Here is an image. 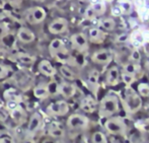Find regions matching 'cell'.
Here are the masks:
<instances>
[{
    "instance_id": "1",
    "label": "cell",
    "mask_w": 149,
    "mask_h": 143,
    "mask_svg": "<svg viewBox=\"0 0 149 143\" xmlns=\"http://www.w3.org/2000/svg\"><path fill=\"white\" fill-rule=\"evenodd\" d=\"M121 102L128 114H135L142 108V98L131 85H127L122 91Z\"/></svg>"
},
{
    "instance_id": "2",
    "label": "cell",
    "mask_w": 149,
    "mask_h": 143,
    "mask_svg": "<svg viewBox=\"0 0 149 143\" xmlns=\"http://www.w3.org/2000/svg\"><path fill=\"white\" fill-rule=\"evenodd\" d=\"M120 111V98L116 94L108 93L100 100L98 112L102 118H109Z\"/></svg>"
},
{
    "instance_id": "3",
    "label": "cell",
    "mask_w": 149,
    "mask_h": 143,
    "mask_svg": "<svg viewBox=\"0 0 149 143\" xmlns=\"http://www.w3.org/2000/svg\"><path fill=\"white\" fill-rule=\"evenodd\" d=\"M106 130L113 135H123L127 130L125 121L120 117H109L104 124Z\"/></svg>"
},
{
    "instance_id": "4",
    "label": "cell",
    "mask_w": 149,
    "mask_h": 143,
    "mask_svg": "<svg viewBox=\"0 0 149 143\" xmlns=\"http://www.w3.org/2000/svg\"><path fill=\"white\" fill-rule=\"evenodd\" d=\"M89 126V119L84 115L73 114L67 120V127L71 130H85Z\"/></svg>"
},
{
    "instance_id": "5",
    "label": "cell",
    "mask_w": 149,
    "mask_h": 143,
    "mask_svg": "<svg viewBox=\"0 0 149 143\" xmlns=\"http://www.w3.org/2000/svg\"><path fill=\"white\" fill-rule=\"evenodd\" d=\"M46 16H47V12L45 8L42 6H35L26 11V20L31 24H39L46 20Z\"/></svg>"
},
{
    "instance_id": "6",
    "label": "cell",
    "mask_w": 149,
    "mask_h": 143,
    "mask_svg": "<svg viewBox=\"0 0 149 143\" xmlns=\"http://www.w3.org/2000/svg\"><path fill=\"white\" fill-rule=\"evenodd\" d=\"M69 110H70V107L66 100H57V102L51 103L50 105H48L46 109L48 114L53 117H62L67 115L69 113Z\"/></svg>"
},
{
    "instance_id": "7",
    "label": "cell",
    "mask_w": 149,
    "mask_h": 143,
    "mask_svg": "<svg viewBox=\"0 0 149 143\" xmlns=\"http://www.w3.org/2000/svg\"><path fill=\"white\" fill-rule=\"evenodd\" d=\"M70 41L73 49H75L77 52L83 53L88 49V38L83 33H76L72 35Z\"/></svg>"
},
{
    "instance_id": "8",
    "label": "cell",
    "mask_w": 149,
    "mask_h": 143,
    "mask_svg": "<svg viewBox=\"0 0 149 143\" xmlns=\"http://www.w3.org/2000/svg\"><path fill=\"white\" fill-rule=\"evenodd\" d=\"M68 27L69 24L66 18L58 17L50 22L48 26V31L52 35H61V33H64L65 31H67Z\"/></svg>"
},
{
    "instance_id": "9",
    "label": "cell",
    "mask_w": 149,
    "mask_h": 143,
    "mask_svg": "<svg viewBox=\"0 0 149 143\" xmlns=\"http://www.w3.org/2000/svg\"><path fill=\"white\" fill-rule=\"evenodd\" d=\"M91 60L92 62L96 63V64H108V63L112 62L113 54L110 50L100 49L92 54Z\"/></svg>"
},
{
    "instance_id": "10",
    "label": "cell",
    "mask_w": 149,
    "mask_h": 143,
    "mask_svg": "<svg viewBox=\"0 0 149 143\" xmlns=\"http://www.w3.org/2000/svg\"><path fill=\"white\" fill-rule=\"evenodd\" d=\"M43 127V116L40 113L36 112L31 115L30 121H29L28 125V131L31 134H35L38 131L41 130V128Z\"/></svg>"
},
{
    "instance_id": "11",
    "label": "cell",
    "mask_w": 149,
    "mask_h": 143,
    "mask_svg": "<svg viewBox=\"0 0 149 143\" xmlns=\"http://www.w3.org/2000/svg\"><path fill=\"white\" fill-rule=\"evenodd\" d=\"M16 39L22 44H31L35 42L36 35L29 28L22 27L20 29H18L17 33H16Z\"/></svg>"
},
{
    "instance_id": "12",
    "label": "cell",
    "mask_w": 149,
    "mask_h": 143,
    "mask_svg": "<svg viewBox=\"0 0 149 143\" xmlns=\"http://www.w3.org/2000/svg\"><path fill=\"white\" fill-rule=\"evenodd\" d=\"M76 85L73 83L63 81L59 83V89H58V94H61L65 98H71L76 93Z\"/></svg>"
},
{
    "instance_id": "13",
    "label": "cell",
    "mask_w": 149,
    "mask_h": 143,
    "mask_svg": "<svg viewBox=\"0 0 149 143\" xmlns=\"http://www.w3.org/2000/svg\"><path fill=\"white\" fill-rule=\"evenodd\" d=\"M38 69H39L41 74L47 77H54L57 73L56 68L49 60H42L38 65Z\"/></svg>"
},
{
    "instance_id": "14",
    "label": "cell",
    "mask_w": 149,
    "mask_h": 143,
    "mask_svg": "<svg viewBox=\"0 0 149 143\" xmlns=\"http://www.w3.org/2000/svg\"><path fill=\"white\" fill-rule=\"evenodd\" d=\"M53 58H55L59 63L65 65H75V60L71 56V54L69 53V51L66 49V47H64L63 49H61L60 51H58L55 55L53 56Z\"/></svg>"
},
{
    "instance_id": "15",
    "label": "cell",
    "mask_w": 149,
    "mask_h": 143,
    "mask_svg": "<svg viewBox=\"0 0 149 143\" xmlns=\"http://www.w3.org/2000/svg\"><path fill=\"white\" fill-rule=\"evenodd\" d=\"M80 109L85 113H93L97 109V102L91 96H86L80 100Z\"/></svg>"
},
{
    "instance_id": "16",
    "label": "cell",
    "mask_w": 149,
    "mask_h": 143,
    "mask_svg": "<svg viewBox=\"0 0 149 143\" xmlns=\"http://www.w3.org/2000/svg\"><path fill=\"white\" fill-rule=\"evenodd\" d=\"M120 79H121V73H120L119 68L117 66L111 67L106 75L107 83L111 86H116L120 83Z\"/></svg>"
},
{
    "instance_id": "17",
    "label": "cell",
    "mask_w": 149,
    "mask_h": 143,
    "mask_svg": "<svg viewBox=\"0 0 149 143\" xmlns=\"http://www.w3.org/2000/svg\"><path fill=\"white\" fill-rule=\"evenodd\" d=\"M9 117L11 118L16 124H22V122L26 120V112H24V109L20 107V104H19V105H16L14 108L10 109Z\"/></svg>"
},
{
    "instance_id": "18",
    "label": "cell",
    "mask_w": 149,
    "mask_h": 143,
    "mask_svg": "<svg viewBox=\"0 0 149 143\" xmlns=\"http://www.w3.org/2000/svg\"><path fill=\"white\" fill-rule=\"evenodd\" d=\"M3 98L6 103H15L20 104L22 102V96L15 89V88H7L3 92Z\"/></svg>"
},
{
    "instance_id": "19",
    "label": "cell",
    "mask_w": 149,
    "mask_h": 143,
    "mask_svg": "<svg viewBox=\"0 0 149 143\" xmlns=\"http://www.w3.org/2000/svg\"><path fill=\"white\" fill-rule=\"evenodd\" d=\"M129 41L135 48H139L145 44V40L143 37V29H138L132 31L131 35H129Z\"/></svg>"
},
{
    "instance_id": "20",
    "label": "cell",
    "mask_w": 149,
    "mask_h": 143,
    "mask_svg": "<svg viewBox=\"0 0 149 143\" xmlns=\"http://www.w3.org/2000/svg\"><path fill=\"white\" fill-rule=\"evenodd\" d=\"M12 60L18 64L28 66V65H33L36 62V57L28 53H17L12 57Z\"/></svg>"
},
{
    "instance_id": "21",
    "label": "cell",
    "mask_w": 149,
    "mask_h": 143,
    "mask_svg": "<svg viewBox=\"0 0 149 143\" xmlns=\"http://www.w3.org/2000/svg\"><path fill=\"white\" fill-rule=\"evenodd\" d=\"M48 134L49 136L53 138H62L65 136V129L60 123L54 122L50 125L49 130H48Z\"/></svg>"
},
{
    "instance_id": "22",
    "label": "cell",
    "mask_w": 149,
    "mask_h": 143,
    "mask_svg": "<svg viewBox=\"0 0 149 143\" xmlns=\"http://www.w3.org/2000/svg\"><path fill=\"white\" fill-rule=\"evenodd\" d=\"M104 33L98 28H91L88 31V39L92 43H102L104 40Z\"/></svg>"
},
{
    "instance_id": "23",
    "label": "cell",
    "mask_w": 149,
    "mask_h": 143,
    "mask_svg": "<svg viewBox=\"0 0 149 143\" xmlns=\"http://www.w3.org/2000/svg\"><path fill=\"white\" fill-rule=\"evenodd\" d=\"M33 96L38 100H46L50 96L49 90L47 88V85H37L33 88Z\"/></svg>"
},
{
    "instance_id": "24",
    "label": "cell",
    "mask_w": 149,
    "mask_h": 143,
    "mask_svg": "<svg viewBox=\"0 0 149 143\" xmlns=\"http://www.w3.org/2000/svg\"><path fill=\"white\" fill-rule=\"evenodd\" d=\"M59 71H60V74L64 77L65 79L69 81H73L76 79V74L73 72V70L68 66V65H61L60 68H59Z\"/></svg>"
},
{
    "instance_id": "25",
    "label": "cell",
    "mask_w": 149,
    "mask_h": 143,
    "mask_svg": "<svg viewBox=\"0 0 149 143\" xmlns=\"http://www.w3.org/2000/svg\"><path fill=\"white\" fill-rule=\"evenodd\" d=\"M65 47L64 45V42L62 41L61 39H54L52 40V42L50 43L49 45V52L50 54H51V56L53 57L54 55H55L56 53H57L58 51H60L61 49H63V48Z\"/></svg>"
},
{
    "instance_id": "26",
    "label": "cell",
    "mask_w": 149,
    "mask_h": 143,
    "mask_svg": "<svg viewBox=\"0 0 149 143\" xmlns=\"http://www.w3.org/2000/svg\"><path fill=\"white\" fill-rule=\"evenodd\" d=\"M118 4L122 9V12L125 15H130L133 11V2L131 0H118Z\"/></svg>"
},
{
    "instance_id": "27",
    "label": "cell",
    "mask_w": 149,
    "mask_h": 143,
    "mask_svg": "<svg viewBox=\"0 0 149 143\" xmlns=\"http://www.w3.org/2000/svg\"><path fill=\"white\" fill-rule=\"evenodd\" d=\"M87 81H88L89 85H91L92 87H98V82H100V72L97 69H91L90 72L88 73L87 76Z\"/></svg>"
},
{
    "instance_id": "28",
    "label": "cell",
    "mask_w": 149,
    "mask_h": 143,
    "mask_svg": "<svg viewBox=\"0 0 149 143\" xmlns=\"http://www.w3.org/2000/svg\"><path fill=\"white\" fill-rule=\"evenodd\" d=\"M92 9L94 10L96 15H104L107 11V2L104 0H100L94 3H90Z\"/></svg>"
},
{
    "instance_id": "29",
    "label": "cell",
    "mask_w": 149,
    "mask_h": 143,
    "mask_svg": "<svg viewBox=\"0 0 149 143\" xmlns=\"http://www.w3.org/2000/svg\"><path fill=\"white\" fill-rule=\"evenodd\" d=\"M100 24L104 31H114L115 28H116V22L111 17H106L104 20H102Z\"/></svg>"
},
{
    "instance_id": "30",
    "label": "cell",
    "mask_w": 149,
    "mask_h": 143,
    "mask_svg": "<svg viewBox=\"0 0 149 143\" xmlns=\"http://www.w3.org/2000/svg\"><path fill=\"white\" fill-rule=\"evenodd\" d=\"M140 71V66L138 63L136 62H131L127 63V64L124 66V72L130 73V74L137 75V73Z\"/></svg>"
},
{
    "instance_id": "31",
    "label": "cell",
    "mask_w": 149,
    "mask_h": 143,
    "mask_svg": "<svg viewBox=\"0 0 149 143\" xmlns=\"http://www.w3.org/2000/svg\"><path fill=\"white\" fill-rule=\"evenodd\" d=\"M137 91L141 98H148L149 96V84L146 82H141L138 84Z\"/></svg>"
},
{
    "instance_id": "32",
    "label": "cell",
    "mask_w": 149,
    "mask_h": 143,
    "mask_svg": "<svg viewBox=\"0 0 149 143\" xmlns=\"http://www.w3.org/2000/svg\"><path fill=\"white\" fill-rule=\"evenodd\" d=\"M121 79L126 85H132L137 78H136V75L130 74V73L127 72H123L121 74Z\"/></svg>"
},
{
    "instance_id": "33",
    "label": "cell",
    "mask_w": 149,
    "mask_h": 143,
    "mask_svg": "<svg viewBox=\"0 0 149 143\" xmlns=\"http://www.w3.org/2000/svg\"><path fill=\"white\" fill-rule=\"evenodd\" d=\"M91 141L94 143H107L108 139H107L106 135H104L102 132H94L91 136Z\"/></svg>"
},
{
    "instance_id": "34",
    "label": "cell",
    "mask_w": 149,
    "mask_h": 143,
    "mask_svg": "<svg viewBox=\"0 0 149 143\" xmlns=\"http://www.w3.org/2000/svg\"><path fill=\"white\" fill-rule=\"evenodd\" d=\"M10 72H11V68L9 66L0 63V79H5L6 77L9 76Z\"/></svg>"
},
{
    "instance_id": "35",
    "label": "cell",
    "mask_w": 149,
    "mask_h": 143,
    "mask_svg": "<svg viewBox=\"0 0 149 143\" xmlns=\"http://www.w3.org/2000/svg\"><path fill=\"white\" fill-rule=\"evenodd\" d=\"M9 118V110L3 104H0V122H5Z\"/></svg>"
},
{
    "instance_id": "36",
    "label": "cell",
    "mask_w": 149,
    "mask_h": 143,
    "mask_svg": "<svg viewBox=\"0 0 149 143\" xmlns=\"http://www.w3.org/2000/svg\"><path fill=\"white\" fill-rule=\"evenodd\" d=\"M15 141L13 135L7 133V132H1L0 133V142L1 143H12Z\"/></svg>"
},
{
    "instance_id": "37",
    "label": "cell",
    "mask_w": 149,
    "mask_h": 143,
    "mask_svg": "<svg viewBox=\"0 0 149 143\" xmlns=\"http://www.w3.org/2000/svg\"><path fill=\"white\" fill-rule=\"evenodd\" d=\"M47 88L49 90L50 96L51 94H58V89H59V83L56 81H50L47 84Z\"/></svg>"
},
{
    "instance_id": "38",
    "label": "cell",
    "mask_w": 149,
    "mask_h": 143,
    "mask_svg": "<svg viewBox=\"0 0 149 143\" xmlns=\"http://www.w3.org/2000/svg\"><path fill=\"white\" fill-rule=\"evenodd\" d=\"M8 33H9V24L5 22H0V40H2Z\"/></svg>"
},
{
    "instance_id": "39",
    "label": "cell",
    "mask_w": 149,
    "mask_h": 143,
    "mask_svg": "<svg viewBox=\"0 0 149 143\" xmlns=\"http://www.w3.org/2000/svg\"><path fill=\"white\" fill-rule=\"evenodd\" d=\"M130 59H131L133 62H136V63H139L140 61H141V54H140L139 50H138L137 48H135V49L131 52Z\"/></svg>"
},
{
    "instance_id": "40",
    "label": "cell",
    "mask_w": 149,
    "mask_h": 143,
    "mask_svg": "<svg viewBox=\"0 0 149 143\" xmlns=\"http://www.w3.org/2000/svg\"><path fill=\"white\" fill-rule=\"evenodd\" d=\"M84 16L87 18V20H94V18L96 17V14H95V12H94V10L92 9V7H91V5H89L88 7L85 9V12H84Z\"/></svg>"
},
{
    "instance_id": "41",
    "label": "cell",
    "mask_w": 149,
    "mask_h": 143,
    "mask_svg": "<svg viewBox=\"0 0 149 143\" xmlns=\"http://www.w3.org/2000/svg\"><path fill=\"white\" fill-rule=\"evenodd\" d=\"M111 13H112V15L115 16V17H119V16H121L122 14H123V12H122V9H121V7H120L119 4L113 5L112 7H111Z\"/></svg>"
},
{
    "instance_id": "42",
    "label": "cell",
    "mask_w": 149,
    "mask_h": 143,
    "mask_svg": "<svg viewBox=\"0 0 149 143\" xmlns=\"http://www.w3.org/2000/svg\"><path fill=\"white\" fill-rule=\"evenodd\" d=\"M129 41V35L126 33H121V35L117 36L116 38V42L117 43H126V42Z\"/></svg>"
},
{
    "instance_id": "43",
    "label": "cell",
    "mask_w": 149,
    "mask_h": 143,
    "mask_svg": "<svg viewBox=\"0 0 149 143\" xmlns=\"http://www.w3.org/2000/svg\"><path fill=\"white\" fill-rule=\"evenodd\" d=\"M143 37L145 40V43H149V29H143Z\"/></svg>"
},
{
    "instance_id": "44",
    "label": "cell",
    "mask_w": 149,
    "mask_h": 143,
    "mask_svg": "<svg viewBox=\"0 0 149 143\" xmlns=\"http://www.w3.org/2000/svg\"><path fill=\"white\" fill-rule=\"evenodd\" d=\"M144 7L149 12V0H144Z\"/></svg>"
},
{
    "instance_id": "45",
    "label": "cell",
    "mask_w": 149,
    "mask_h": 143,
    "mask_svg": "<svg viewBox=\"0 0 149 143\" xmlns=\"http://www.w3.org/2000/svg\"><path fill=\"white\" fill-rule=\"evenodd\" d=\"M145 67L149 70V54L146 56V58H145Z\"/></svg>"
},
{
    "instance_id": "46",
    "label": "cell",
    "mask_w": 149,
    "mask_h": 143,
    "mask_svg": "<svg viewBox=\"0 0 149 143\" xmlns=\"http://www.w3.org/2000/svg\"><path fill=\"white\" fill-rule=\"evenodd\" d=\"M5 7V0H0V9H3Z\"/></svg>"
},
{
    "instance_id": "47",
    "label": "cell",
    "mask_w": 149,
    "mask_h": 143,
    "mask_svg": "<svg viewBox=\"0 0 149 143\" xmlns=\"http://www.w3.org/2000/svg\"><path fill=\"white\" fill-rule=\"evenodd\" d=\"M33 1L39 2V3H42V2H44V1H45V0H33Z\"/></svg>"
},
{
    "instance_id": "48",
    "label": "cell",
    "mask_w": 149,
    "mask_h": 143,
    "mask_svg": "<svg viewBox=\"0 0 149 143\" xmlns=\"http://www.w3.org/2000/svg\"><path fill=\"white\" fill-rule=\"evenodd\" d=\"M104 1H106V2H111V1H113V0H104Z\"/></svg>"
},
{
    "instance_id": "49",
    "label": "cell",
    "mask_w": 149,
    "mask_h": 143,
    "mask_svg": "<svg viewBox=\"0 0 149 143\" xmlns=\"http://www.w3.org/2000/svg\"><path fill=\"white\" fill-rule=\"evenodd\" d=\"M80 1H86V0H80Z\"/></svg>"
}]
</instances>
